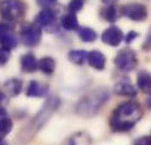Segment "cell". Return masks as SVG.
I'll use <instances>...</instances> for the list:
<instances>
[{"label": "cell", "instance_id": "1", "mask_svg": "<svg viewBox=\"0 0 151 145\" xmlns=\"http://www.w3.org/2000/svg\"><path fill=\"white\" fill-rule=\"evenodd\" d=\"M142 118V108L136 102H124L113 110L110 127L113 131L124 132L131 130Z\"/></svg>", "mask_w": 151, "mask_h": 145}, {"label": "cell", "instance_id": "2", "mask_svg": "<svg viewBox=\"0 0 151 145\" xmlns=\"http://www.w3.org/2000/svg\"><path fill=\"white\" fill-rule=\"evenodd\" d=\"M60 107V99L56 96H51L50 99H47L46 103L44 104V107L41 108V110L32 118V121L27 125V127L23 128L19 133V136L17 137V141L21 144H24L29 141L33 136L37 133V131H40L44 127V125L50 120L51 116L55 113V110Z\"/></svg>", "mask_w": 151, "mask_h": 145}, {"label": "cell", "instance_id": "3", "mask_svg": "<svg viewBox=\"0 0 151 145\" xmlns=\"http://www.w3.org/2000/svg\"><path fill=\"white\" fill-rule=\"evenodd\" d=\"M110 98V91L105 87H100L91 91V93L86 94L83 98L76 105V112L82 117H91L99 112L100 108L105 103L108 102V99Z\"/></svg>", "mask_w": 151, "mask_h": 145}, {"label": "cell", "instance_id": "4", "mask_svg": "<svg viewBox=\"0 0 151 145\" xmlns=\"http://www.w3.org/2000/svg\"><path fill=\"white\" fill-rule=\"evenodd\" d=\"M26 5L21 0H3L0 3V14L5 21H16L23 17Z\"/></svg>", "mask_w": 151, "mask_h": 145}, {"label": "cell", "instance_id": "5", "mask_svg": "<svg viewBox=\"0 0 151 145\" xmlns=\"http://www.w3.org/2000/svg\"><path fill=\"white\" fill-rule=\"evenodd\" d=\"M115 67L123 72H131L137 66V55L129 48L122 49L114 59Z\"/></svg>", "mask_w": 151, "mask_h": 145}, {"label": "cell", "instance_id": "6", "mask_svg": "<svg viewBox=\"0 0 151 145\" xmlns=\"http://www.w3.org/2000/svg\"><path fill=\"white\" fill-rule=\"evenodd\" d=\"M122 14L132 21H143L147 17V8L139 3H129L122 8Z\"/></svg>", "mask_w": 151, "mask_h": 145}, {"label": "cell", "instance_id": "7", "mask_svg": "<svg viewBox=\"0 0 151 145\" xmlns=\"http://www.w3.org/2000/svg\"><path fill=\"white\" fill-rule=\"evenodd\" d=\"M22 40H23L24 45L27 46H35L39 44V41L41 39V27H39L37 25H26L22 27Z\"/></svg>", "mask_w": 151, "mask_h": 145}, {"label": "cell", "instance_id": "8", "mask_svg": "<svg viewBox=\"0 0 151 145\" xmlns=\"http://www.w3.org/2000/svg\"><path fill=\"white\" fill-rule=\"evenodd\" d=\"M101 40L104 44L110 45V46H118L123 40V32L122 30L116 26H110L106 28L101 35Z\"/></svg>", "mask_w": 151, "mask_h": 145}, {"label": "cell", "instance_id": "9", "mask_svg": "<svg viewBox=\"0 0 151 145\" xmlns=\"http://www.w3.org/2000/svg\"><path fill=\"white\" fill-rule=\"evenodd\" d=\"M114 93L119 96H131L133 98L137 94L136 87L132 85V82L128 78H122L114 85Z\"/></svg>", "mask_w": 151, "mask_h": 145}, {"label": "cell", "instance_id": "10", "mask_svg": "<svg viewBox=\"0 0 151 145\" xmlns=\"http://www.w3.org/2000/svg\"><path fill=\"white\" fill-rule=\"evenodd\" d=\"M49 91V87L44 83H40L37 81H31L27 86V90H26V94L29 98H41L45 96Z\"/></svg>", "mask_w": 151, "mask_h": 145}, {"label": "cell", "instance_id": "11", "mask_svg": "<svg viewBox=\"0 0 151 145\" xmlns=\"http://www.w3.org/2000/svg\"><path fill=\"white\" fill-rule=\"evenodd\" d=\"M87 62H88V64L92 68L101 71V70H104V68H105L106 58H105V55L101 51H99V50H92V51H90L88 55H87Z\"/></svg>", "mask_w": 151, "mask_h": 145}, {"label": "cell", "instance_id": "12", "mask_svg": "<svg viewBox=\"0 0 151 145\" xmlns=\"http://www.w3.org/2000/svg\"><path fill=\"white\" fill-rule=\"evenodd\" d=\"M137 86L145 94L151 95V73L147 71H141L137 76Z\"/></svg>", "mask_w": 151, "mask_h": 145}, {"label": "cell", "instance_id": "13", "mask_svg": "<svg viewBox=\"0 0 151 145\" xmlns=\"http://www.w3.org/2000/svg\"><path fill=\"white\" fill-rule=\"evenodd\" d=\"M54 22H55V14L49 9L40 12L35 18V25H37L39 27H47Z\"/></svg>", "mask_w": 151, "mask_h": 145}, {"label": "cell", "instance_id": "14", "mask_svg": "<svg viewBox=\"0 0 151 145\" xmlns=\"http://www.w3.org/2000/svg\"><path fill=\"white\" fill-rule=\"evenodd\" d=\"M5 93L9 96H17L22 90V81L18 78H10L5 82Z\"/></svg>", "mask_w": 151, "mask_h": 145}, {"label": "cell", "instance_id": "15", "mask_svg": "<svg viewBox=\"0 0 151 145\" xmlns=\"http://www.w3.org/2000/svg\"><path fill=\"white\" fill-rule=\"evenodd\" d=\"M37 59L32 54H24L21 58V67L24 72H33L37 70Z\"/></svg>", "mask_w": 151, "mask_h": 145}, {"label": "cell", "instance_id": "16", "mask_svg": "<svg viewBox=\"0 0 151 145\" xmlns=\"http://www.w3.org/2000/svg\"><path fill=\"white\" fill-rule=\"evenodd\" d=\"M37 68L46 75H51L55 71V60L50 58V57H45V58L40 59L37 63Z\"/></svg>", "mask_w": 151, "mask_h": 145}, {"label": "cell", "instance_id": "17", "mask_svg": "<svg viewBox=\"0 0 151 145\" xmlns=\"http://www.w3.org/2000/svg\"><path fill=\"white\" fill-rule=\"evenodd\" d=\"M101 16H103L108 22H115L120 16V10L118 9V7L114 4L108 5L105 9L101 10Z\"/></svg>", "mask_w": 151, "mask_h": 145}, {"label": "cell", "instance_id": "18", "mask_svg": "<svg viewBox=\"0 0 151 145\" xmlns=\"http://www.w3.org/2000/svg\"><path fill=\"white\" fill-rule=\"evenodd\" d=\"M62 26L68 31H73V30H78V20L74 13H68L67 16L63 17Z\"/></svg>", "mask_w": 151, "mask_h": 145}, {"label": "cell", "instance_id": "19", "mask_svg": "<svg viewBox=\"0 0 151 145\" xmlns=\"http://www.w3.org/2000/svg\"><path fill=\"white\" fill-rule=\"evenodd\" d=\"M91 144V140L90 137L86 135L85 132H80V133H76L72 137L67 140L65 145H90Z\"/></svg>", "mask_w": 151, "mask_h": 145}, {"label": "cell", "instance_id": "20", "mask_svg": "<svg viewBox=\"0 0 151 145\" xmlns=\"http://www.w3.org/2000/svg\"><path fill=\"white\" fill-rule=\"evenodd\" d=\"M87 55H88V53L85 50H72L68 53V59H69L70 62H73L74 64L81 66V64H83L85 60L87 59Z\"/></svg>", "mask_w": 151, "mask_h": 145}, {"label": "cell", "instance_id": "21", "mask_svg": "<svg viewBox=\"0 0 151 145\" xmlns=\"http://www.w3.org/2000/svg\"><path fill=\"white\" fill-rule=\"evenodd\" d=\"M78 36L81 37V40L86 41V43H91V41L96 40L97 33L90 27H82L78 30Z\"/></svg>", "mask_w": 151, "mask_h": 145}, {"label": "cell", "instance_id": "22", "mask_svg": "<svg viewBox=\"0 0 151 145\" xmlns=\"http://www.w3.org/2000/svg\"><path fill=\"white\" fill-rule=\"evenodd\" d=\"M13 128V121L9 117H5L0 121V137L4 139V136H6L8 133L12 131Z\"/></svg>", "mask_w": 151, "mask_h": 145}, {"label": "cell", "instance_id": "23", "mask_svg": "<svg viewBox=\"0 0 151 145\" xmlns=\"http://www.w3.org/2000/svg\"><path fill=\"white\" fill-rule=\"evenodd\" d=\"M0 44H1V46H3V48L9 49V50H10V49L16 48V45H17V39L12 35V33H9L8 36H5L4 39L0 41Z\"/></svg>", "mask_w": 151, "mask_h": 145}, {"label": "cell", "instance_id": "24", "mask_svg": "<svg viewBox=\"0 0 151 145\" xmlns=\"http://www.w3.org/2000/svg\"><path fill=\"white\" fill-rule=\"evenodd\" d=\"M83 5H85V0H70L68 8H69L70 12H78V10L83 8Z\"/></svg>", "mask_w": 151, "mask_h": 145}, {"label": "cell", "instance_id": "25", "mask_svg": "<svg viewBox=\"0 0 151 145\" xmlns=\"http://www.w3.org/2000/svg\"><path fill=\"white\" fill-rule=\"evenodd\" d=\"M9 57H10V53H9V49H5V48H0V64H5L6 62L9 60Z\"/></svg>", "mask_w": 151, "mask_h": 145}, {"label": "cell", "instance_id": "26", "mask_svg": "<svg viewBox=\"0 0 151 145\" xmlns=\"http://www.w3.org/2000/svg\"><path fill=\"white\" fill-rule=\"evenodd\" d=\"M142 49H143V50H151V27L149 30V32H147L145 41H143Z\"/></svg>", "mask_w": 151, "mask_h": 145}, {"label": "cell", "instance_id": "27", "mask_svg": "<svg viewBox=\"0 0 151 145\" xmlns=\"http://www.w3.org/2000/svg\"><path fill=\"white\" fill-rule=\"evenodd\" d=\"M9 33H10V32H9L8 25H5V23H0V41L4 39L5 36H8Z\"/></svg>", "mask_w": 151, "mask_h": 145}, {"label": "cell", "instance_id": "28", "mask_svg": "<svg viewBox=\"0 0 151 145\" xmlns=\"http://www.w3.org/2000/svg\"><path fill=\"white\" fill-rule=\"evenodd\" d=\"M133 145H151L150 143V139L149 136H145V137H139L133 143Z\"/></svg>", "mask_w": 151, "mask_h": 145}, {"label": "cell", "instance_id": "29", "mask_svg": "<svg viewBox=\"0 0 151 145\" xmlns=\"http://www.w3.org/2000/svg\"><path fill=\"white\" fill-rule=\"evenodd\" d=\"M137 36H138V33L136 32V31H129V32H128V35L126 36V39H124V40H126V43H127V44H131L132 41H133V40H134Z\"/></svg>", "mask_w": 151, "mask_h": 145}, {"label": "cell", "instance_id": "30", "mask_svg": "<svg viewBox=\"0 0 151 145\" xmlns=\"http://www.w3.org/2000/svg\"><path fill=\"white\" fill-rule=\"evenodd\" d=\"M37 1H39V4L42 5V7H50V5L54 4L56 0H37Z\"/></svg>", "mask_w": 151, "mask_h": 145}, {"label": "cell", "instance_id": "31", "mask_svg": "<svg viewBox=\"0 0 151 145\" xmlns=\"http://www.w3.org/2000/svg\"><path fill=\"white\" fill-rule=\"evenodd\" d=\"M5 117H8V116H6V110H5L4 107L0 105V121H1L3 118H5Z\"/></svg>", "mask_w": 151, "mask_h": 145}, {"label": "cell", "instance_id": "32", "mask_svg": "<svg viewBox=\"0 0 151 145\" xmlns=\"http://www.w3.org/2000/svg\"><path fill=\"white\" fill-rule=\"evenodd\" d=\"M101 1L105 3V4H109V5H110V4H113L114 1H116V0H101Z\"/></svg>", "mask_w": 151, "mask_h": 145}, {"label": "cell", "instance_id": "33", "mask_svg": "<svg viewBox=\"0 0 151 145\" xmlns=\"http://www.w3.org/2000/svg\"><path fill=\"white\" fill-rule=\"evenodd\" d=\"M0 145H8V143H6L4 139H1V137H0Z\"/></svg>", "mask_w": 151, "mask_h": 145}, {"label": "cell", "instance_id": "34", "mask_svg": "<svg viewBox=\"0 0 151 145\" xmlns=\"http://www.w3.org/2000/svg\"><path fill=\"white\" fill-rule=\"evenodd\" d=\"M149 139H150V143H151V135H150V136H149Z\"/></svg>", "mask_w": 151, "mask_h": 145}, {"label": "cell", "instance_id": "35", "mask_svg": "<svg viewBox=\"0 0 151 145\" xmlns=\"http://www.w3.org/2000/svg\"><path fill=\"white\" fill-rule=\"evenodd\" d=\"M149 104H150V107H151V102H150V103H149Z\"/></svg>", "mask_w": 151, "mask_h": 145}]
</instances>
